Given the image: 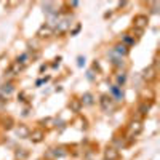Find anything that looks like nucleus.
<instances>
[{"mask_svg":"<svg viewBox=\"0 0 160 160\" xmlns=\"http://www.w3.org/2000/svg\"><path fill=\"white\" fill-rule=\"evenodd\" d=\"M141 130H142V123L139 122V120H133V122L130 123V128H128V136L136 138L141 133Z\"/></svg>","mask_w":160,"mask_h":160,"instance_id":"1","label":"nucleus"},{"mask_svg":"<svg viewBox=\"0 0 160 160\" xmlns=\"http://www.w3.org/2000/svg\"><path fill=\"white\" fill-rule=\"evenodd\" d=\"M133 26H135V29L144 31V28L148 26V16H144V15L135 16V19H133Z\"/></svg>","mask_w":160,"mask_h":160,"instance_id":"2","label":"nucleus"},{"mask_svg":"<svg viewBox=\"0 0 160 160\" xmlns=\"http://www.w3.org/2000/svg\"><path fill=\"white\" fill-rule=\"evenodd\" d=\"M127 53H128V48H127V45H125V43H120V45H117V47L112 50V55H118V58L125 56Z\"/></svg>","mask_w":160,"mask_h":160,"instance_id":"3","label":"nucleus"},{"mask_svg":"<svg viewBox=\"0 0 160 160\" xmlns=\"http://www.w3.org/2000/svg\"><path fill=\"white\" fill-rule=\"evenodd\" d=\"M99 102H101V108L104 111H109L112 108V98H109V96H101Z\"/></svg>","mask_w":160,"mask_h":160,"instance_id":"4","label":"nucleus"},{"mask_svg":"<svg viewBox=\"0 0 160 160\" xmlns=\"http://www.w3.org/2000/svg\"><path fill=\"white\" fill-rule=\"evenodd\" d=\"M69 24H71V19H69V18H62V19L58 22V26H56V31H58V32H64L66 29L69 28Z\"/></svg>","mask_w":160,"mask_h":160,"instance_id":"5","label":"nucleus"},{"mask_svg":"<svg viewBox=\"0 0 160 160\" xmlns=\"http://www.w3.org/2000/svg\"><path fill=\"white\" fill-rule=\"evenodd\" d=\"M111 91H112V95L115 96L117 101H120V99L123 98V91H122V88H120L118 85H114V87L111 88Z\"/></svg>","mask_w":160,"mask_h":160,"instance_id":"6","label":"nucleus"},{"mask_svg":"<svg viewBox=\"0 0 160 160\" xmlns=\"http://www.w3.org/2000/svg\"><path fill=\"white\" fill-rule=\"evenodd\" d=\"M51 34H53V28H51L50 24L43 26V28L38 31V35H40V37H48V35H51Z\"/></svg>","mask_w":160,"mask_h":160,"instance_id":"7","label":"nucleus"},{"mask_svg":"<svg viewBox=\"0 0 160 160\" xmlns=\"http://www.w3.org/2000/svg\"><path fill=\"white\" fill-rule=\"evenodd\" d=\"M117 155H118V152H117V149H114V148H109L108 151H106V160H115Z\"/></svg>","mask_w":160,"mask_h":160,"instance_id":"8","label":"nucleus"},{"mask_svg":"<svg viewBox=\"0 0 160 160\" xmlns=\"http://www.w3.org/2000/svg\"><path fill=\"white\" fill-rule=\"evenodd\" d=\"M149 108H151V104H148V102H142L139 108H138V112H139V115H146L148 114V111H149Z\"/></svg>","mask_w":160,"mask_h":160,"instance_id":"9","label":"nucleus"},{"mask_svg":"<svg viewBox=\"0 0 160 160\" xmlns=\"http://www.w3.org/2000/svg\"><path fill=\"white\" fill-rule=\"evenodd\" d=\"M16 133H18V135H19L21 138H26V136L29 135V130L26 128L24 125H21V127H18V128H16Z\"/></svg>","mask_w":160,"mask_h":160,"instance_id":"10","label":"nucleus"},{"mask_svg":"<svg viewBox=\"0 0 160 160\" xmlns=\"http://www.w3.org/2000/svg\"><path fill=\"white\" fill-rule=\"evenodd\" d=\"M42 136H43V133H42V131H34L32 135H31V139H32L34 142H38L40 139H42Z\"/></svg>","mask_w":160,"mask_h":160,"instance_id":"11","label":"nucleus"},{"mask_svg":"<svg viewBox=\"0 0 160 160\" xmlns=\"http://www.w3.org/2000/svg\"><path fill=\"white\" fill-rule=\"evenodd\" d=\"M152 77H154V66L144 71V78H152Z\"/></svg>","mask_w":160,"mask_h":160,"instance_id":"12","label":"nucleus"},{"mask_svg":"<svg viewBox=\"0 0 160 160\" xmlns=\"http://www.w3.org/2000/svg\"><path fill=\"white\" fill-rule=\"evenodd\" d=\"M13 91V85L8 83V85H3V93H7V95H10V93Z\"/></svg>","mask_w":160,"mask_h":160,"instance_id":"13","label":"nucleus"},{"mask_svg":"<svg viewBox=\"0 0 160 160\" xmlns=\"http://www.w3.org/2000/svg\"><path fill=\"white\" fill-rule=\"evenodd\" d=\"M125 74H122V75H117V82H118V87H120V83H123L125 82Z\"/></svg>","mask_w":160,"mask_h":160,"instance_id":"14","label":"nucleus"},{"mask_svg":"<svg viewBox=\"0 0 160 160\" xmlns=\"http://www.w3.org/2000/svg\"><path fill=\"white\" fill-rule=\"evenodd\" d=\"M83 101H85V104H91V95H88V93H87V95L83 96Z\"/></svg>","mask_w":160,"mask_h":160,"instance_id":"15","label":"nucleus"},{"mask_svg":"<svg viewBox=\"0 0 160 160\" xmlns=\"http://www.w3.org/2000/svg\"><path fill=\"white\" fill-rule=\"evenodd\" d=\"M135 32H136V34H138V37H139V35H142V32H144V31H139V29H135Z\"/></svg>","mask_w":160,"mask_h":160,"instance_id":"16","label":"nucleus"},{"mask_svg":"<svg viewBox=\"0 0 160 160\" xmlns=\"http://www.w3.org/2000/svg\"><path fill=\"white\" fill-rule=\"evenodd\" d=\"M125 42H127V43H131V42H133V40H131L130 37H125Z\"/></svg>","mask_w":160,"mask_h":160,"instance_id":"17","label":"nucleus"}]
</instances>
